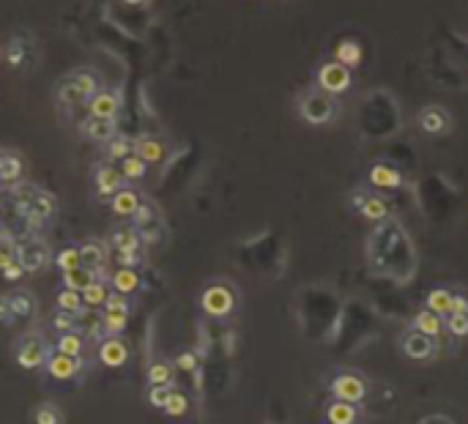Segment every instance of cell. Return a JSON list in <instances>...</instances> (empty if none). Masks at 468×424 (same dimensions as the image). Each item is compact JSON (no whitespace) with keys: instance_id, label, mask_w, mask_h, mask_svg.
Returning a JSON list of instances; mask_svg holds the SVG:
<instances>
[{"instance_id":"cell-1","label":"cell","mask_w":468,"mask_h":424,"mask_svg":"<svg viewBox=\"0 0 468 424\" xmlns=\"http://www.w3.org/2000/svg\"><path fill=\"white\" fill-rule=\"evenodd\" d=\"M96 90H99V80H96L93 71L74 69L58 83V105H63V107L88 105V102L93 99Z\"/></svg>"},{"instance_id":"cell-2","label":"cell","mask_w":468,"mask_h":424,"mask_svg":"<svg viewBox=\"0 0 468 424\" xmlns=\"http://www.w3.org/2000/svg\"><path fill=\"white\" fill-rule=\"evenodd\" d=\"M298 112H301V118L307 124H329L331 115H334V102L329 96H323V93H304L298 99Z\"/></svg>"},{"instance_id":"cell-3","label":"cell","mask_w":468,"mask_h":424,"mask_svg":"<svg viewBox=\"0 0 468 424\" xmlns=\"http://www.w3.org/2000/svg\"><path fill=\"white\" fill-rule=\"evenodd\" d=\"M200 304H203V309L211 318H225L236 307V296H233V290L227 285H211V287H206Z\"/></svg>"},{"instance_id":"cell-4","label":"cell","mask_w":468,"mask_h":424,"mask_svg":"<svg viewBox=\"0 0 468 424\" xmlns=\"http://www.w3.org/2000/svg\"><path fill=\"white\" fill-rule=\"evenodd\" d=\"M17 260L25 271H38L52 260V252L44 241L31 238V241H17Z\"/></svg>"},{"instance_id":"cell-5","label":"cell","mask_w":468,"mask_h":424,"mask_svg":"<svg viewBox=\"0 0 468 424\" xmlns=\"http://www.w3.org/2000/svg\"><path fill=\"white\" fill-rule=\"evenodd\" d=\"M318 85L326 93H343L350 85V69L340 60H329L318 69Z\"/></svg>"},{"instance_id":"cell-6","label":"cell","mask_w":468,"mask_h":424,"mask_svg":"<svg viewBox=\"0 0 468 424\" xmlns=\"http://www.w3.org/2000/svg\"><path fill=\"white\" fill-rule=\"evenodd\" d=\"M331 394L337 397V400H345V403H362L364 394H367V386H364V381L359 375H353V372H343V375H337L334 381H331Z\"/></svg>"},{"instance_id":"cell-7","label":"cell","mask_w":468,"mask_h":424,"mask_svg":"<svg viewBox=\"0 0 468 424\" xmlns=\"http://www.w3.org/2000/svg\"><path fill=\"white\" fill-rule=\"evenodd\" d=\"M123 181L126 178L121 176V170H115L113 164H99L93 170V189L99 197H113L118 189H123Z\"/></svg>"},{"instance_id":"cell-8","label":"cell","mask_w":468,"mask_h":424,"mask_svg":"<svg viewBox=\"0 0 468 424\" xmlns=\"http://www.w3.org/2000/svg\"><path fill=\"white\" fill-rule=\"evenodd\" d=\"M88 107H90V115H96V118H118L121 93L110 88H99L93 93V99L88 102Z\"/></svg>"},{"instance_id":"cell-9","label":"cell","mask_w":468,"mask_h":424,"mask_svg":"<svg viewBox=\"0 0 468 424\" xmlns=\"http://www.w3.org/2000/svg\"><path fill=\"white\" fill-rule=\"evenodd\" d=\"M31 60H33V41L25 36H14L6 44V63L11 69H25V66H31Z\"/></svg>"},{"instance_id":"cell-10","label":"cell","mask_w":468,"mask_h":424,"mask_svg":"<svg viewBox=\"0 0 468 424\" xmlns=\"http://www.w3.org/2000/svg\"><path fill=\"white\" fill-rule=\"evenodd\" d=\"M402 351H405V356L408 359H416V361H425V359H430L435 351L433 345V336L422 334V332H408L405 334V339H402Z\"/></svg>"},{"instance_id":"cell-11","label":"cell","mask_w":468,"mask_h":424,"mask_svg":"<svg viewBox=\"0 0 468 424\" xmlns=\"http://www.w3.org/2000/svg\"><path fill=\"white\" fill-rule=\"evenodd\" d=\"M44 354H47V351H44V342H41L38 336H25L22 345H19V354H17L19 367H25V370H36V367H41Z\"/></svg>"},{"instance_id":"cell-12","label":"cell","mask_w":468,"mask_h":424,"mask_svg":"<svg viewBox=\"0 0 468 424\" xmlns=\"http://www.w3.org/2000/svg\"><path fill=\"white\" fill-rule=\"evenodd\" d=\"M110 206H113V213L115 216H123V219H132L137 208L142 206V197L135 192V189H129V186H123L118 189L115 195L110 197Z\"/></svg>"},{"instance_id":"cell-13","label":"cell","mask_w":468,"mask_h":424,"mask_svg":"<svg viewBox=\"0 0 468 424\" xmlns=\"http://www.w3.org/2000/svg\"><path fill=\"white\" fill-rule=\"evenodd\" d=\"M83 134L93 142H107L115 132V118H96V115H88L85 124H83Z\"/></svg>"},{"instance_id":"cell-14","label":"cell","mask_w":468,"mask_h":424,"mask_svg":"<svg viewBox=\"0 0 468 424\" xmlns=\"http://www.w3.org/2000/svg\"><path fill=\"white\" fill-rule=\"evenodd\" d=\"M99 359H102L104 367H121L129 359V348L123 345L121 339L110 336V339H102V345H99Z\"/></svg>"},{"instance_id":"cell-15","label":"cell","mask_w":468,"mask_h":424,"mask_svg":"<svg viewBox=\"0 0 468 424\" xmlns=\"http://www.w3.org/2000/svg\"><path fill=\"white\" fill-rule=\"evenodd\" d=\"M47 372H50L55 381H71V378L80 372V361H77V356L55 354L50 361H47Z\"/></svg>"},{"instance_id":"cell-16","label":"cell","mask_w":468,"mask_h":424,"mask_svg":"<svg viewBox=\"0 0 468 424\" xmlns=\"http://www.w3.org/2000/svg\"><path fill=\"white\" fill-rule=\"evenodd\" d=\"M353 206L362 211L364 219H370V222H383L386 219V213H389V206H386V200L383 197H367V195H356L353 197Z\"/></svg>"},{"instance_id":"cell-17","label":"cell","mask_w":468,"mask_h":424,"mask_svg":"<svg viewBox=\"0 0 468 424\" xmlns=\"http://www.w3.org/2000/svg\"><path fill=\"white\" fill-rule=\"evenodd\" d=\"M419 124H422L425 132H430V134H441L449 126V115L441 107H425L422 115H419Z\"/></svg>"},{"instance_id":"cell-18","label":"cell","mask_w":468,"mask_h":424,"mask_svg":"<svg viewBox=\"0 0 468 424\" xmlns=\"http://www.w3.org/2000/svg\"><path fill=\"white\" fill-rule=\"evenodd\" d=\"M414 332H422V334L435 339V336L444 332V318L438 312H433V309H422V312H416L414 318Z\"/></svg>"},{"instance_id":"cell-19","label":"cell","mask_w":468,"mask_h":424,"mask_svg":"<svg viewBox=\"0 0 468 424\" xmlns=\"http://www.w3.org/2000/svg\"><path fill=\"white\" fill-rule=\"evenodd\" d=\"M77 249H80V263L99 274L104 265V258H107V252H104L102 244H99V241H85V244H80Z\"/></svg>"},{"instance_id":"cell-20","label":"cell","mask_w":468,"mask_h":424,"mask_svg":"<svg viewBox=\"0 0 468 424\" xmlns=\"http://www.w3.org/2000/svg\"><path fill=\"white\" fill-rule=\"evenodd\" d=\"M356 419H359V413H356V406H353V403L334 400V403L326 408V422L329 424H353Z\"/></svg>"},{"instance_id":"cell-21","label":"cell","mask_w":468,"mask_h":424,"mask_svg":"<svg viewBox=\"0 0 468 424\" xmlns=\"http://www.w3.org/2000/svg\"><path fill=\"white\" fill-rule=\"evenodd\" d=\"M135 154H137L140 159H145L148 164H159V161L165 159V145L154 137H142V140L135 142Z\"/></svg>"},{"instance_id":"cell-22","label":"cell","mask_w":468,"mask_h":424,"mask_svg":"<svg viewBox=\"0 0 468 424\" xmlns=\"http://www.w3.org/2000/svg\"><path fill=\"white\" fill-rule=\"evenodd\" d=\"M400 178L402 176H400L395 167H389V164H375V167L370 170L373 186H381V189H397Z\"/></svg>"},{"instance_id":"cell-23","label":"cell","mask_w":468,"mask_h":424,"mask_svg":"<svg viewBox=\"0 0 468 424\" xmlns=\"http://www.w3.org/2000/svg\"><path fill=\"white\" fill-rule=\"evenodd\" d=\"M104 148H107V159L110 161H123L129 154H135V142L129 137H123V134H113L110 140L104 142Z\"/></svg>"},{"instance_id":"cell-24","label":"cell","mask_w":468,"mask_h":424,"mask_svg":"<svg viewBox=\"0 0 468 424\" xmlns=\"http://www.w3.org/2000/svg\"><path fill=\"white\" fill-rule=\"evenodd\" d=\"M90 282H96V271H90L85 265H77L74 271H66V274H63V285L71 287V290H80V293H83Z\"/></svg>"},{"instance_id":"cell-25","label":"cell","mask_w":468,"mask_h":424,"mask_svg":"<svg viewBox=\"0 0 468 424\" xmlns=\"http://www.w3.org/2000/svg\"><path fill=\"white\" fill-rule=\"evenodd\" d=\"M113 287H115V293L129 296V293H135L140 287V274L135 268H118L115 277H113Z\"/></svg>"},{"instance_id":"cell-26","label":"cell","mask_w":468,"mask_h":424,"mask_svg":"<svg viewBox=\"0 0 468 424\" xmlns=\"http://www.w3.org/2000/svg\"><path fill=\"white\" fill-rule=\"evenodd\" d=\"M452 296H454V293H449L447 287H435V290L427 293V309H433V312H438V315H449Z\"/></svg>"},{"instance_id":"cell-27","label":"cell","mask_w":468,"mask_h":424,"mask_svg":"<svg viewBox=\"0 0 468 424\" xmlns=\"http://www.w3.org/2000/svg\"><path fill=\"white\" fill-rule=\"evenodd\" d=\"M121 176L126 178V181H140V178H145V170H148V161L140 159L137 154H129L126 159L121 161Z\"/></svg>"},{"instance_id":"cell-28","label":"cell","mask_w":468,"mask_h":424,"mask_svg":"<svg viewBox=\"0 0 468 424\" xmlns=\"http://www.w3.org/2000/svg\"><path fill=\"white\" fill-rule=\"evenodd\" d=\"M83 307H85V301H83V293L80 290H61L58 293V309H63V312H71V315H80L83 312Z\"/></svg>"},{"instance_id":"cell-29","label":"cell","mask_w":468,"mask_h":424,"mask_svg":"<svg viewBox=\"0 0 468 424\" xmlns=\"http://www.w3.org/2000/svg\"><path fill=\"white\" fill-rule=\"evenodd\" d=\"M19 178H22V161L14 154H6L0 161V181L3 184H19Z\"/></svg>"},{"instance_id":"cell-30","label":"cell","mask_w":468,"mask_h":424,"mask_svg":"<svg viewBox=\"0 0 468 424\" xmlns=\"http://www.w3.org/2000/svg\"><path fill=\"white\" fill-rule=\"evenodd\" d=\"M110 244L115 249H140V235L135 228H115Z\"/></svg>"},{"instance_id":"cell-31","label":"cell","mask_w":468,"mask_h":424,"mask_svg":"<svg viewBox=\"0 0 468 424\" xmlns=\"http://www.w3.org/2000/svg\"><path fill=\"white\" fill-rule=\"evenodd\" d=\"M9 301V307H11V315H17V318H31L33 315V299H31V293H25V290H19L14 293Z\"/></svg>"},{"instance_id":"cell-32","label":"cell","mask_w":468,"mask_h":424,"mask_svg":"<svg viewBox=\"0 0 468 424\" xmlns=\"http://www.w3.org/2000/svg\"><path fill=\"white\" fill-rule=\"evenodd\" d=\"M107 296H110V290H107V285L104 282H90L83 290V301H85V307H104V301H107Z\"/></svg>"},{"instance_id":"cell-33","label":"cell","mask_w":468,"mask_h":424,"mask_svg":"<svg viewBox=\"0 0 468 424\" xmlns=\"http://www.w3.org/2000/svg\"><path fill=\"white\" fill-rule=\"evenodd\" d=\"M334 60L345 63L348 69H350V66H356V63L362 60V47H359L356 41H343V44L337 47V58H334Z\"/></svg>"},{"instance_id":"cell-34","label":"cell","mask_w":468,"mask_h":424,"mask_svg":"<svg viewBox=\"0 0 468 424\" xmlns=\"http://www.w3.org/2000/svg\"><path fill=\"white\" fill-rule=\"evenodd\" d=\"M77 318H80V323H83V329H85V332H88V336H93V339H99V336H102V334H107V332H104V320L99 318V315H96L93 309H83V312H80Z\"/></svg>"},{"instance_id":"cell-35","label":"cell","mask_w":468,"mask_h":424,"mask_svg":"<svg viewBox=\"0 0 468 424\" xmlns=\"http://www.w3.org/2000/svg\"><path fill=\"white\" fill-rule=\"evenodd\" d=\"M132 219H135V230H137V233H145V230H151V228L156 225V211H154V206L142 200V206H140L137 213H135Z\"/></svg>"},{"instance_id":"cell-36","label":"cell","mask_w":468,"mask_h":424,"mask_svg":"<svg viewBox=\"0 0 468 424\" xmlns=\"http://www.w3.org/2000/svg\"><path fill=\"white\" fill-rule=\"evenodd\" d=\"M148 383H151V386H170V383H173V370H170V364H165V361L151 364V370H148Z\"/></svg>"},{"instance_id":"cell-37","label":"cell","mask_w":468,"mask_h":424,"mask_svg":"<svg viewBox=\"0 0 468 424\" xmlns=\"http://www.w3.org/2000/svg\"><path fill=\"white\" fill-rule=\"evenodd\" d=\"M58 354L80 356V354H83V336L74 334V332H66V334H61V339H58Z\"/></svg>"},{"instance_id":"cell-38","label":"cell","mask_w":468,"mask_h":424,"mask_svg":"<svg viewBox=\"0 0 468 424\" xmlns=\"http://www.w3.org/2000/svg\"><path fill=\"white\" fill-rule=\"evenodd\" d=\"M104 332L107 334H118L126 329V323H129V312H113V309H104Z\"/></svg>"},{"instance_id":"cell-39","label":"cell","mask_w":468,"mask_h":424,"mask_svg":"<svg viewBox=\"0 0 468 424\" xmlns=\"http://www.w3.org/2000/svg\"><path fill=\"white\" fill-rule=\"evenodd\" d=\"M55 263H58V268L66 274V271H74L77 265H83L80 263V249L77 247H66V249H61L58 252V258H55Z\"/></svg>"},{"instance_id":"cell-40","label":"cell","mask_w":468,"mask_h":424,"mask_svg":"<svg viewBox=\"0 0 468 424\" xmlns=\"http://www.w3.org/2000/svg\"><path fill=\"white\" fill-rule=\"evenodd\" d=\"M14 260H17V241L0 235V271H6Z\"/></svg>"},{"instance_id":"cell-41","label":"cell","mask_w":468,"mask_h":424,"mask_svg":"<svg viewBox=\"0 0 468 424\" xmlns=\"http://www.w3.org/2000/svg\"><path fill=\"white\" fill-rule=\"evenodd\" d=\"M187 408H189V400H187L181 391H173L170 400H167V406H165V413H167V416H184Z\"/></svg>"},{"instance_id":"cell-42","label":"cell","mask_w":468,"mask_h":424,"mask_svg":"<svg viewBox=\"0 0 468 424\" xmlns=\"http://www.w3.org/2000/svg\"><path fill=\"white\" fill-rule=\"evenodd\" d=\"M447 332L454 336H468V315L449 312V315H447Z\"/></svg>"},{"instance_id":"cell-43","label":"cell","mask_w":468,"mask_h":424,"mask_svg":"<svg viewBox=\"0 0 468 424\" xmlns=\"http://www.w3.org/2000/svg\"><path fill=\"white\" fill-rule=\"evenodd\" d=\"M52 326H55L61 334H66V332H74V326H77V315H71V312H63V309H58V315L52 318Z\"/></svg>"},{"instance_id":"cell-44","label":"cell","mask_w":468,"mask_h":424,"mask_svg":"<svg viewBox=\"0 0 468 424\" xmlns=\"http://www.w3.org/2000/svg\"><path fill=\"white\" fill-rule=\"evenodd\" d=\"M170 394H173L170 386H151V391H148V400H151V406L154 408H162V410H165L167 400H170Z\"/></svg>"},{"instance_id":"cell-45","label":"cell","mask_w":468,"mask_h":424,"mask_svg":"<svg viewBox=\"0 0 468 424\" xmlns=\"http://www.w3.org/2000/svg\"><path fill=\"white\" fill-rule=\"evenodd\" d=\"M115 258L123 268H135L140 260V249H115Z\"/></svg>"},{"instance_id":"cell-46","label":"cell","mask_w":468,"mask_h":424,"mask_svg":"<svg viewBox=\"0 0 468 424\" xmlns=\"http://www.w3.org/2000/svg\"><path fill=\"white\" fill-rule=\"evenodd\" d=\"M104 307L113 309V312H129V304H126V296H123V293H110L107 301H104Z\"/></svg>"},{"instance_id":"cell-47","label":"cell","mask_w":468,"mask_h":424,"mask_svg":"<svg viewBox=\"0 0 468 424\" xmlns=\"http://www.w3.org/2000/svg\"><path fill=\"white\" fill-rule=\"evenodd\" d=\"M58 410L55 408H38L36 410V424H58Z\"/></svg>"},{"instance_id":"cell-48","label":"cell","mask_w":468,"mask_h":424,"mask_svg":"<svg viewBox=\"0 0 468 424\" xmlns=\"http://www.w3.org/2000/svg\"><path fill=\"white\" fill-rule=\"evenodd\" d=\"M452 312H457V315H468V296L454 293V296H452Z\"/></svg>"},{"instance_id":"cell-49","label":"cell","mask_w":468,"mask_h":424,"mask_svg":"<svg viewBox=\"0 0 468 424\" xmlns=\"http://www.w3.org/2000/svg\"><path fill=\"white\" fill-rule=\"evenodd\" d=\"M178 367L187 372H194L197 370V356L194 354H181L178 356Z\"/></svg>"},{"instance_id":"cell-50","label":"cell","mask_w":468,"mask_h":424,"mask_svg":"<svg viewBox=\"0 0 468 424\" xmlns=\"http://www.w3.org/2000/svg\"><path fill=\"white\" fill-rule=\"evenodd\" d=\"M22 274H25V268L19 265V260H14V263H11L9 268H6V271H3V277H6V280H11V282H14V280H19Z\"/></svg>"},{"instance_id":"cell-51","label":"cell","mask_w":468,"mask_h":424,"mask_svg":"<svg viewBox=\"0 0 468 424\" xmlns=\"http://www.w3.org/2000/svg\"><path fill=\"white\" fill-rule=\"evenodd\" d=\"M9 318H11V307H9V301L0 299V323H9Z\"/></svg>"},{"instance_id":"cell-52","label":"cell","mask_w":468,"mask_h":424,"mask_svg":"<svg viewBox=\"0 0 468 424\" xmlns=\"http://www.w3.org/2000/svg\"><path fill=\"white\" fill-rule=\"evenodd\" d=\"M123 3H129V6H140V3H145V0H123Z\"/></svg>"},{"instance_id":"cell-53","label":"cell","mask_w":468,"mask_h":424,"mask_svg":"<svg viewBox=\"0 0 468 424\" xmlns=\"http://www.w3.org/2000/svg\"><path fill=\"white\" fill-rule=\"evenodd\" d=\"M3 157H6V151H0V161H3Z\"/></svg>"},{"instance_id":"cell-54","label":"cell","mask_w":468,"mask_h":424,"mask_svg":"<svg viewBox=\"0 0 468 424\" xmlns=\"http://www.w3.org/2000/svg\"><path fill=\"white\" fill-rule=\"evenodd\" d=\"M0 184H3V181H0Z\"/></svg>"}]
</instances>
